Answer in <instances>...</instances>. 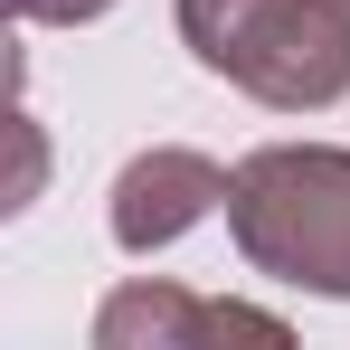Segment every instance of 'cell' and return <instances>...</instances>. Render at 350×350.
<instances>
[{
    "instance_id": "6da1fadb",
    "label": "cell",
    "mask_w": 350,
    "mask_h": 350,
    "mask_svg": "<svg viewBox=\"0 0 350 350\" xmlns=\"http://www.w3.org/2000/svg\"><path fill=\"white\" fill-rule=\"evenodd\" d=\"M228 237L275 284L350 303V152L341 142H265L228 180Z\"/></svg>"
},
{
    "instance_id": "7a4b0ae2",
    "label": "cell",
    "mask_w": 350,
    "mask_h": 350,
    "mask_svg": "<svg viewBox=\"0 0 350 350\" xmlns=\"http://www.w3.org/2000/svg\"><path fill=\"white\" fill-rule=\"evenodd\" d=\"M180 38L275 114H322L350 95V0H180Z\"/></svg>"
},
{
    "instance_id": "3957f363",
    "label": "cell",
    "mask_w": 350,
    "mask_h": 350,
    "mask_svg": "<svg viewBox=\"0 0 350 350\" xmlns=\"http://www.w3.org/2000/svg\"><path fill=\"white\" fill-rule=\"evenodd\" d=\"M208 341L284 350L293 332L275 312H256V303H199V293H180V284H123L95 312V350H208Z\"/></svg>"
},
{
    "instance_id": "277c9868",
    "label": "cell",
    "mask_w": 350,
    "mask_h": 350,
    "mask_svg": "<svg viewBox=\"0 0 350 350\" xmlns=\"http://www.w3.org/2000/svg\"><path fill=\"white\" fill-rule=\"evenodd\" d=\"M228 180L208 152H189V142H152V152H133L114 180V246L123 256H152V246H171L189 237L208 208H228Z\"/></svg>"
},
{
    "instance_id": "5b68a950",
    "label": "cell",
    "mask_w": 350,
    "mask_h": 350,
    "mask_svg": "<svg viewBox=\"0 0 350 350\" xmlns=\"http://www.w3.org/2000/svg\"><path fill=\"white\" fill-rule=\"evenodd\" d=\"M19 19H48V29H85V19H105L114 0H10Z\"/></svg>"
}]
</instances>
